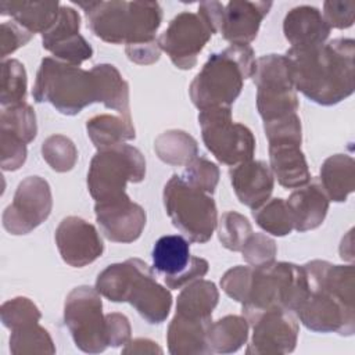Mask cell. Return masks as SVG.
I'll return each mask as SVG.
<instances>
[{
    "mask_svg": "<svg viewBox=\"0 0 355 355\" xmlns=\"http://www.w3.org/2000/svg\"><path fill=\"white\" fill-rule=\"evenodd\" d=\"M295 90L319 105H334L355 90V42L337 37L308 49L290 47L286 54Z\"/></svg>",
    "mask_w": 355,
    "mask_h": 355,
    "instance_id": "6da1fadb",
    "label": "cell"
},
{
    "mask_svg": "<svg viewBox=\"0 0 355 355\" xmlns=\"http://www.w3.org/2000/svg\"><path fill=\"white\" fill-rule=\"evenodd\" d=\"M302 266L309 291L294 315L311 331L352 336L355 331L354 265L313 259Z\"/></svg>",
    "mask_w": 355,
    "mask_h": 355,
    "instance_id": "7a4b0ae2",
    "label": "cell"
},
{
    "mask_svg": "<svg viewBox=\"0 0 355 355\" xmlns=\"http://www.w3.org/2000/svg\"><path fill=\"white\" fill-rule=\"evenodd\" d=\"M85 11L92 33L111 44H140L155 40L162 22L157 1H75Z\"/></svg>",
    "mask_w": 355,
    "mask_h": 355,
    "instance_id": "3957f363",
    "label": "cell"
},
{
    "mask_svg": "<svg viewBox=\"0 0 355 355\" xmlns=\"http://www.w3.org/2000/svg\"><path fill=\"white\" fill-rule=\"evenodd\" d=\"M255 53L250 44H230L208 57L189 87L193 104L200 110L232 107L247 78L255 69Z\"/></svg>",
    "mask_w": 355,
    "mask_h": 355,
    "instance_id": "277c9868",
    "label": "cell"
},
{
    "mask_svg": "<svg viewBox=\"0 0 355 355\" xmlns=\"http://www.w3.org/2000/svg\"><path fill=\"white\" fill-rule=\"evenodd\" d=\"M308 280L304 266L291 262H272L252 268L251 283L241 313L251 323L270 309L295 312L306 297Z\"/></svg>",
    "mask_w": 355,
    "mask_h": 355,
    "instance_id": "5b68a950",
    "label": "cell"
},
{
    "mask_svg": "<svg viewBox=\"0 0 355 355\" xmlns=\"http://www.w3.org/2000/svg\"><path fill=\"white\" fill-rule=\"evenodd\" d=\"M32 96L36 103H49L64 115H76L98 103L94 73L80 67L44 57L36 73Z\"/></svg>",
    "mask_w": 355,
    "mask_h": 355,
    "instance_id": "8992f818",
    "label": "cell"
},
{
    "mask_svg": "<svg viewBox=\"0 0 355 355\" xmlns=\"http://www.w3.org/2000/svg\"><path fill=\"white\" fill-rule=\"evenodd\" d=\"M164 207L172 225L189 241L207 243L218 226V209L211 194L189 184L182 175H172L162 191Z\"/></svg>",
    "mask_w": 355,
    "mask_h": 355,
    "instance_id": "52a82bcc",
    "label": "cell"
},
{
    "mask_svg": "<svg viewBox=\"0 0 355 355\" xmlns=\"http://www.w3.org/2000/svg\"><path fill=\"white\" fill-rule=\"evenodd\" d=\"M144 178L141 151L123 143L94 154L87 171V190L96 202L104 201L125 194L128 182L140 183Z\"/></svg>",
    "mask_w": 355,
    "mask_h": 355,
    "instance_id": "ba28073f",
    "label": "cell"
},
{
    "mask_svg": "<svg viewBox=\"0 0 355 355\" xmlns=\"http://www.w3.org/2000/svg\"><path fill=\"white\" fill-rule=\"evenodd\" d=\"M252 80L257 86V108L263 122L297 114L298 97L284 54L257 58Z\"/></svg>",
    "mask_w": 355,
    "mask_h": 355,
    "instance_id": "9c48e42d",
    "label": "cell"
},
{
    "mask_svg": "<svg viewBox=\"0 0 355 355\" xmlns=\"http://www.w3.org/2000/svg\"><path fill=\"white\" fill-rule=\"evenodd\" d=\"M205 147L223 165L234 166L252 159L255 137L243 123L234 122L230 107H215L198 114Z\"/></svg>",
    "mask_w": 355,
    "mask_h": 355,
    "instance_id": "30bf717a",
    "label": "cell"
},
{
    "mask_svg": "<svg viewBox=\"0 0 355 355\" xmlns=\"http://www.w3.org/2000/svg\"><path fill=\"white\" fill-rule=\"evenodd\" d=\"M64 322L75 345L80 351L100 354L108 347L101 294L96 287L78 286L67 295Z\"/></svg>",
    "mask_w": 355,
    "mask_h": 355,
    "instance_id": "8fae6325",
    "label": "cell"
},
{
    "mask_svg": "<svg viewBox=\"0 0 355 355\" xmlns=\"http://www.w3.org/2000/svg\"><path fill=\"white\" fill-rule=\"evenodd\" d=\"M51 208L49 182L36 175L28 176L19 182L12 202L3 212V227L14 236L28 234L50 216Z\"/></svg>",
    "mask_w": 355,
    "mask_h": 355,
    "instance_id": "7c38bea8",
    "label": "cell"
},
{
    "mask_svg": "<svg viewBox=\"0 0 355 355\" xmlns=\"http://www.w3.org/2000/svg\"><path fill=\"white\" fill-rule=\"evenodd\" d=\"M212 35L197 12L183 11L169 22L159 35L158 43L176 68L191 69Z\"/></svg>",
    "mask_w": 355,
    "mask_h": 355,
    "instance_id": "4fadbf2b",
    "label": "cell"
},
{
    "mask_svg": "<svg viewBox=\"0 0 355 355\" xmlns=\"http://www.w3.org/2000/svg\"><path fill=\"white\" fill-rule=\"evenodd\" d=\"M252 337L245 349L248 355H282L295 349L300 326L293 312L270 309L252 323Z\"/></svg>",
    "mask_w": 355,
    "mask_h": 355,
    "instance_id": "5bb4252c",
    "label": "cell"
},
{
    "mask_svg": "<svg viewBox=\"0 0 355 355\" xmlns=\"http://www.w3.org/2000/svg\"><path fill=\"white\" fill-rule=\"evenodd\" d=\"M125 302H129L150 324H159L169 315L172 294L157 282L153 269L144 261L133 258V272Z\"/></svg>",
    "mask_w": 355,
    "mask_h": 355,
    "instance_id": "9a60e30c",
    "label": "cell"
},
{
    "mask_svg": "<svg viewBox=\"0 0 355 355\" xmlns=\"http://www.w3.org/2000/svg\"><path fill=\"white\" fill-rule=\"evenodd\" d=\"M94 214L104 237L122 244L136 241L141 236L147 220L144 208L133 202L126 193L115 198L97 201Z\"/></svg>",
    "mask_w": 355,
    "mask_h": 355,
    "instance_id": "2e32d148",
    "label": "cell"
},
{
    "mask_svg": "<svg viewBox=\"0 0 355 355\" xmlns=\"http://www.w3.org/2000/svg\"><path fill=\"white\" fill-rule=\"evenodd\" d=\"M55 244L65 263L83 268L103 255L104 243L94 225L79 216L64 218L55 229Z\"/></svg>",
    "mask_w": 355,
    "mask_h": 355,
    "instance_id": "e0dca14e",
    "label": "cell"
},
{
    "mask_svg": "<svg viewBox=\"0 0 355 355\" xmlns=\"http://www.w3.org/2000/svg\"><path fill=\"white\" fill-rule=\"evenodd\" d=\"M270 7V1H229L223 10L219 33L230 44H250L257 37Z\"/></svg>",
    "mask_w": 355,
    "mask_h": 355,
    "instance_id": "ac0fdd59",
    "label": "cell"
},
{
    "mask_svg": "<svg viewBox=\"0 0 355 355\" xmlns=\"http://www.w3.org/2000/svg\"><path fill=\"white\" fill-rule=\"evenodd\" d=\"M229 178L239 201L251 209L266 202L275 187V176L269 165L258 159L230 166Z\"/></svg>",
    "mask_w": 355,
    "mask_h": 355,
    "instance_id": "d6986e66",
    "label": "cell"
},
{
    "mask_svg": "<svg viewBox=\"0 0 355 355\" xmlns=\"http://www.w3.org/2000/svg\"><path fill=\"white\" fill-rule=\"evenodd\" d=\"M294 230L302 233L319 227L329 211L330 200L322 189L319 179H312L295 189L286 200Z\"/></svg>",
    "mask_w": 355,
    "mask_h": 355,
    "instance_id": "ffe728a7",
    "label": "cell"
},
{
    "mask_svg": "<svg viewBox=\"0 0 355 355\" xmlns=\"http://www.w3.org/2000/svg\"><path fill=\"white\" fill-rule=\"evenodd\" d=\"M322 11L313 6L291 8L283 21V33L293 49H308L323 44L330 36Z\"/></svg>",
    "mask_w": 355,
    "mask_h": 355,
    "instance_id": "44dd1931",
    "label": "cell"
},
{
    "mask_svg": "<svg viewBox=\"0 0 355 355\" xmlns=\"http://www.w3.org/2000/svg\"><path fill=\"white\" fill-rule=\"evenodd\" d=\"M269 168L284 189H298L311 180L301 144L293 141L269 143Z\"/></svg>",
    "mask_w": 355,
    "mask_h": 355,
    "instance_id": "7402d4cb",
    "label": "cell"
},
{
    "mask_svg": "<svg viewBox=\"0 0 355 355\" xmlns=\"http://www.w3.org/2000/svg\"><path fill=\"white\" fill-rule=\"evenodd\" d=\"M212 320L193 319L175 313L168 331L166 344L172 355H207L211 349L207 343V330Z\"/></svg>",
    "mask_w": 355,
    "mask_h": 355,
    "instance_id": "603a6c76",
    "label": "cell"
},
{
    "mask_svg": "<svg viewBox=\"0 0 355 355\" xmlns=\"http://www.w3.org/2000/svg\"><path fill=\"white\" fill-rule=\"evenodd\" d=\"M319 183L327 198L343 202L355 190V161L347 154H334L320 166Z\"/></svg>",
    "mask_w": 355,
    "mask_h": 355,
    "instance_id": "cb8c5ba5",
    "label": "cell"
},
{
    "mask_svg": "<svg viewBox=\"0 0 355 355\" xmlns=\"http://www.w3.org/2000/svg\"><path fill=\"white\" fill-rule=\"evenodd\" d=\"M58 1H1L0 14L10 15L12 21L32 35L44 33L57 19Z\"/></svg>",
    "mask_w": 355,
    "mask_h": 355,
    "instance_id": "d4e9b609",
    "label": "cell"
},
{
    "mask_svg": "<svg viewBox=\"0 0 355 355\" xmlns=\"http://www.w3.org/2000/svg\"><path fill=\"white\" fill-rule=\"evenodd\" d=\"M86 132L97 151L116 147L136 137L132 118L111 114L92 116L86 122Z\"/></svg>",
    "mask_w": 355,
    "mask_h": 355,
    "instance_id": "484cf974",
    "label": "cell"
},
{
    "mask_svg": "<svg viewBox=\"0 0 355 355\" xmlns=\"http://www.w3.org/2000/svg\"><path fill=\"white\" fill-rule=\"evenodd\" d=\"M219 301L214 282L198 279L184 286L176 300V313L193 319L212 320V312Z\"/></svg>",
    "mask_w": 355,
    "mask_h": 355,
    "instance_id": "4316f807",
    "label": "cell"
},
{
    "mask_svg": "<svg viewBox=\"0 0 355 355\" xmlns=\"http://www.w3.org/2000/svg\"><path fill=\"white\" fill-rule=\"evenodd\" d=\"M97 80L98 103L107 108L114 110L118 115L125 118L130 116L129 105V85L122 78L121 72L112 64H97L92 68Z\"/></svg>",
    "mask_w": 355,
    "mask_h": 355,
    "instance_id": "83f0119b",
    "label": "cell"
},
{
    "mask_svg": "<svg viewBox=\"0 0 355 355\" xmlns=\"http://www.w3.org/2000/svg\"><path fill=\"white\" fill-rule=\"evenodd\" d=\"M153 268L171 279L180 275L190 263V244L180 234H166L159 237L153 247Z\"/></svg>",
    "mask_w": 355,
    "mask_h": 355,
    "instance_id": "f1b7e54d",
    "label": "cell"
},
{
    "mask_svg": "<svg viewBox=\"0 0 355 355\" xmlns=\"http://www.w3.org/2000/svg\"><path fill=\"white\" fill-rule=\"evenodd\" d=\"M250 323L243 315H226L211 322L207 330V343L211 354H233L248 340Z\"/></svg>",
    "mask_w": 355,
    "mask_h": 355,
    "instance_id": "f546056e",
    "label": "cell"
},
{
    "mask_svg": "<svg viewBox=\"0 0 355 355\" xmlns=\"http://www.w3.org/2000/svg\"><path fill=\"white\" fill-rule=\"evenodd\" d=\"M154 151L157 157L168 165L186 166L198 157V144L187 132L169 129L154 140Z\"/></svg>",
    "mask_w": 355,
    "mask_h": 355,
    "instance_id": "4dcf8cb0",
    "label": "cell"
},
{
    "mask_svg": "<svg viewBox=\"0 0 355 355\" xmlns=\"http://www.w3.org/2000/svg\"><path fill=\"white\" fill-rule=\"evenodd\" d=\"M28 78L22 62L15 58L1 61L0 104L1 108L26 103Z\"/></svg>",
    "mask_w": 355,
    "mask_h": 355,
    "instance_id": "1f68e13d",
    "label": "cell"
},
{
    "mask_svg": "<svg viewBox=\"0 0 355 355\" xmlns=\"http://www.w3.org/2000/svg\"><path fill=\"white\" fill-rule=\"evenodd\" d=\"M10 351L14 355L55 354V347L49 331L39 323L11 330Z\"/></svg>",
    "mask_w": 355,
    "mask_h": 355,
    "instance_id": "d6a6232c",
    "label": "cell"
},
{
    "mask_svg": "<svg viewBox=\"0 0 355 355\" xmlns=\"http://www.w3.org/2000/svg\"><path fill=\"white\" fill-rule=\"evenodd\" d=\"M133 272V259L112 263L98 273L96 290L112 302H125L126 290Z\"/></svg>",
    "mask_w": 355,
    "mask_h": 355,
    "instance_id": "836d02e7",
    "label": "cell"
},
{
    "mask_svg": "<svg viewBox=\"0 0 355 355\" xmlns=\"http://www.w3.org/2000/svg\"><path fill=\"white\" fill-rule=\"evenodd\" d=\"M252 218L262 230L272 236L283 237L294 229L290 211L283 198L268 200L261 207L252 209Z\"/></svg>",
    "mask_w": 355,
    "mask_h": 355,
    "instance_id": "e575fe53",
    "label": "cell"
},
{
    "mask_svg": "<svg viewBox=\"0 0 355 355\" xmlns=\"http://www.w3.org/2000/svg\"><path fill=\"white\" fill-rule=\"evenodd\" d=\"M0 130L11 133L29 144L37 135V123L33 108L28 103L1 108Z\"/></svg>",
    "mask_w": 355,
    "mask_h": 355,
    "instance_id": "d590c367",
    "label": "cell"
},
{
    "mask_svg": "<svg viewBox=\"0 0 355 355\" xmlns=\"http://www.w3.org/2000/svg\"><path fill=\"white\" fill-rule=\"evenodd\" d=\"M42 157L53 171L64 173L73 169L78 161V150L69 137L51 135L42 143Z\"/></svg>",
    "mask_w": 355,
    "mask_h": 355,
    "instance_id": "8d00e7d4",
    "label": "cell"
},
{
    "mask_svg": "<svg viewBox=\"0 0 355 355\" xmlns=\"http://www.w3.org/2000/svg\"><path fill=\"white\" fill-rule=\"evenodd\" d=\"M216 227L222 245L234 252L241 251L245 241L252 234V226L248 219L236 211L222 214Z\"/></svg>",
    "mask_w": 355,
    "mask_h": 355,
    "instance_id": "74e56055",
    "label": "cell"
},
{
    "mask_svg": "<svg viewBox=\"0 0 355 355\" xmlns=\"http://www.w3.org/2000/svg\"><path fill=\"white\" fill-rule=\"evenodd\" d=\"M1 323L10 330L39 323L42 313L37 305L28 297H14L1 304L0 308Z\"/></svg>",
    "mask_w": 355,
    "mask_h": 355,
    "instance_id": "f35d334b",
    "label": "cell"
},
{
    "mask_svg": "<svg viewBox=\"0 0 355 355\" xmlns=\"http://www.w3.org/2000/svg\"><path fill=\"white\" fill-rule=\"evenodd\" d=\"M219 168L205 157H196L184 166L182 178L196 189L214 194L219 182Z\"/></svg>",
    "mask_w": 355,
    "mask_h": 355,
    "instance_id": "ab89813d",
    "label": "cell"
},
{
    "mask_svg": "<svg viewBox=\"0 0 355 355\" xmlns=\"http://www.w3.org/2000/svg\"><path fill=\"white\" fill-rule=\"evenodd\" d=\"M49 53L53 54L54 58L79 67L82 62L87 61L93 55V49L89 44V42L80 35H73L69 36L64 40H60L49 47H46Z\"/></svg>",
    "mask_w": 355,
    "mask_h": 355,
    "instance_id": "60d3db41",
    "label": "cell"
},
{
    "mask_svg": "<svg viewBox=\"0 0 355 355\" xmlns=\"http://www.w3.org/2000/svg\"><path fill=\"white\" fill-rule=\"evenodd\" d=\"M243 259L252 268L269 265L276 261L277 245L272 237L265 233H254L241 248Z\"/></svg>",
    "mask_w": 355,
    "mask_h": 355,
    "instance_id": "b9f144b4",
    "label": "cell"
},
{
    "mask_svg": "<svg viewBox=\"0 0 355 355\" xmlns=\"http://www.w3.org/2000/svg\"><path fill=\"white\" fill-rule=\"evenodd\" d=\"M80 29V15L79 12L68 6H61L60 12L54 24L44 32L42 33V44L43 49L64 40L69 36L78 35Z\"/></svg>",
    "mask_w": 355,
    "mask_h": 355,
    "instance_id": "7bdbcfd3",
    "label": "cell"
},
{
    "mask_svg": "<svg viewBox=\"0 0 355 355\" xmlns=\"http://www.w3.org/2000/svg\"><path fill=\"white\" fill-rule=\"evenodd\" d=\"M263 132L269 143L293 141L302 143V128L298 114H293L280 119L263 122Z\"/></svg>",
    "mask_w": 355,
    "mask_h": 355,
    "instance_id": "ee69618b",
    "label": "cell"
},
{
    "mask_svg": "<svg viewBox=\"0 0 355 355\" xmlns=\"http://www.w3.org/2000/svg\"><path fill=\"white\" fill-rule=\"evenodd\" d=\"M252 266L236 265L225 272L220 277V288L227 297L243 304L247 298L250 283H251Z\"/></svg>",
    "mask_w": 355,
    "mask_h": 355,
    "instance_id": "f6af8a7d",
    "label": "cell"
},
{
    "mask_svg": "<svg viewBox=\"0 0 355 355\" xmlns=\"http://www.w3.org/2000/svg\"><path fill=\"white\" fill-rule=\"evenodd\" d=\"M26 143L17 136L0 130V164L3 171H18L26 161Z\"/></svg>",
    "mask_w": 355,
    "mask_h": 355,
    "instance_id": "bcb514c9",
    "label": "cell"
},
{
    "mask_svg": "<svg viewBox=\"0 0 355 355\" xmlns=\"http://www.w3.org/2000/svg\"><path fill=\"white\" fill-rule=\"evenodd\" d=\"M33 35L22 28L15 21H6L1 24V32H0V57L1 60H6L10 54L17 51L19 47L25 46Z\"/></svg>",
    "mask_w": 355,
    "mask_h": 355,
    "instance_id": "7dc6e473",
    "label": "cell"
},
{
    "mask_svg": "<svg viewBox=\"0 0 355 355\" xmlns=\"http://www.w3.org/2000/svg\"><path fill=\"white\" fill-rule=\"evenodd\" d=\"M354 1H324L322 15L330 29H347L354 24Z\"/></svg>",
    "mask_w": 355,
    "mask_h": 355,
    "instance_id": "c3c4849f",
    "label": "cell"
},
{
    "mask_svg": "<svg viewBox=\"0 0 355 355\" xmlns=\"http://www.w3.org/2000/svg\"><path fill=\"white\" fill-rule=\"evenodd\" d=\"M107 322V338L108 347H121L130 340L132 327L129 319L118 312H110L105 315Z\"/></svg>",
    "mask_w": 355,
    "mask_h": 355,
    "instance_id": "681fc988",
    "label": "cell"
},
{
    "mask_svg": "<svg viewBox=\"0 0 355 355\" xmlns=\"http://www.w3.org/2000/svg\"><path fill=\"white\" fill-rule=\"evenodd\" d=\"M209 269V263L207 259L200 258V257H191V261L189 266L178 276L171 277V279H164L165 284L171 290H179L183 288L184 286L190 284L194 280L202 279Z\"/></svg>",
    "mask_w": 355,
    "mask_h": 355,
    "instance_id": "f907efd6",
    "label": "cell"
},
{
    "mask_svg": "<svg viewBox=\"0 0 355 355\" xmlns=\"http://www.w3.org/2000/svg\"><path fill=\"white\" fill-rule=\"evenodd\" d=\"M125 53L128 58L135 64H139V65L154 64L161 57V47L158 43V37L147 43L125 46Z\"/></svg>",
    "mask_w": 355,
    "mask_h": 355,
    "instance_id": "816d5d0a",
    "label": "cell"
},
{
    "mask_svg": "<svg viewBox=\"0 0 355 355\" xmlns=\"http://www.w3.org/2000/svg\"><path fill=\"white\" fill-rule=\"evenodd\" d=\"M225 6L219 1H202L198 4V15L207 24L212 33H218L222 24Z\"/></svg>",
    "mask_w": 355,
    "mask_h": 355,
    "instance_id": "f5cc1de1",
    "label": "cell"
},
{
    "mask_svg": "<svg viewBox=\"0 0 355 355\" xmlns=\"http://www.w3.org/2000/svg\"><path fill=\"white\" fill-rule=\"evenodd\" d=\"M162 348L150 338L129 340L122 348V354H162Z\"/></svg>",
    "mask_w": 355,
    "mask_h": 355,
    "instance_id": "db71d44e",
    "label": "cell"
}]
</instances>
